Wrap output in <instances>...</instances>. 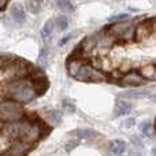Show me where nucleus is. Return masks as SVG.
<instances>
[{
	"instance_id": "obj_1",
	"label": "nucleus",
	"mask_w": 156,
	"mask_h": 156,
	"mask_svg": "<svg viewBox=\"0 0 156 156\" xmlns=\"http://www.w3.org/2000/svg\"><path fill=\"white\" fill-rule=\"evenodd\" d=\"M0 93L4 97L12 99L21 104H29L38 97L34 82L30 76L15 78L12 81L0 83Z\"/></svg>"
},
{
	"instance_id": "obj_2",
	"label": "nucleus",
	"mask_w": 156,
	"mask_h": 156,
	"mask_svg": "<svg viewBox=\"0 0 156 156\" xmlns=\"http://www.w3.org/2000/svg\"><path fill=\"white\" fill-rule=\"evenodd\" d=\"M25 115L26 112H25L23 104L12 99H8V97L0 100V123L19 121Z\"/></svg>"
},
{
	"instance_id": "obj_3",
	"label": "nucleus",
	"mask_w": 156,
	"mask_h": 156,
	"mask_svg": "<svg viewBox=\"0 0 156 156\" xmlns=\"http://www.w3.org/2000/svg\"><path fill=\"white\" fill-rule=\"evenodd\" d=\"M74 78L81 82H104L108 76L103 70L93 67L89 62H83Z\"/></svg>"
},
{
	"instance_id": "obj_4",
	"label": "nucleus",
	"mask_w": 156,
	"mask_h": 156,
	"mask_svg": "<svg viewBox=\"0 0 156 156\" xmlns=\"http://www.w3.org/2000/svg\"><path fill=\"white\" fill-rule=\"evenodd\" d=\"M119 83L123 86H130V88H137L145 83V78L140 74V71L137 70H130L123 73L122 78L119 80Z\"/></svg>"
},
{
	"instance_id": "obj_5",
	"label": "nucleus",
	"mask_w": 156,
	"mask_h": 156,
	"mask_svg": "<svg viewBox=\"0 0 156 156\" xmlns=\"http://www.w3.org/2000/svg\"><path fill=\"white\" fill-rule=\"evenodd\" d=\"M33 144H29L23 140H14L8 144V148L5 151L11 156H26L33 149Z\"/></svg>"
},
{
	"instance_id": "obj_6",
	"label": "nucleus",
	"mask_w": 156,
	"mask_h": 156,
	"mask_svg": "<svg viewBox=\"0 0 156 156\" xmlns=\"http://www.w3.org/2000/svg\"><path fill=\"white\" fill-rule=\"evenodd\" d=\"M99 33H100V32L94 33V34H90V36H88L86 38H83V40H82V43H81V45H80V48H78V49H80V51L83 54V56H86L88 54L93 52L94 49L97 48Z\"/></svg>"
},
{
	"instance_id": "obj_7",
	"label": "nucleus",
	"mask_w": 156,
	"mask_h": 156,
	"mask_svg": "<svg viewBox=\"0 0 156 156\" xmlns=\"http://www.w3.org/2000/svg\"><path fill=\"white\" fill-rule=\"evenodd\" d=\"M154 32L151 26V21H144L140 22V23L136 26V34H134V40L140 41V43H144L147 38L151 36V33Z\"/></svg>"
},
{
	"instance_id": "obj_8",
	"label": "nucleus",
	"mask_w": 156,
	"mask_h": 156,
	"mask_svg": "<svg viewBox=\"0 0 156 156\" xmlns=\"http://www.w3.org/2000/svg\"><path fill=\"white\" fill-rule=\"evenodd\" d=\"M115 41L116 38L114 36H111L107 30H103V32L99 33V41H97L96 49H105V51H108V49H111L114 47Z\"/></svg>"
},
{
	"instance_id": "obj_9",
	"label": "nucleus",
	"mask_w": 156,
	"mask_h": 156,
	"mask_svg": "<svg viewBox=\"0 0 156 156\" xmlns=\"http://www.w3.org/2000/svg\"><path fill=\"white\" fill-rule=\"evenodd\" d=\"M130 26V21H123V22H115V23L110 25V26L105 27V30H107L108 33H110L111 36H114V37L118 40V38H121V36L125 32H126V29Z\"/></svg>"
},
{
	"instance_id": "obj_10",
	"label": "nucleus",
	"mask_w": 156,
	"mask_h": 156,
	"mask_svg": "<svg viewBox=\"0 0 156 156\" xmlns=\"http://www.w3.org/2000/svg\"><path fill=\"white\" fill-rule=\"evenodd\" d=\"M44 119H45L47 125H49L51 127H56L62 123L63 114H62V111H59V110H49L45 112Z\"/></svg>"
},
{
	"instance_id": "obj_11",
	"label": "nucleus",
	"mask_w": 156,
	"mask_h": 156,
	"mask_svg": "<svg viewBox=\"0 0 156 156\" xmlns=\"http://www.w3.org/2000/svg\"><path fill=\"white\" fill-rule=\"evenodd\" d=\"M10 16L15 23L22 25L26 21V12H25V8L21 4H14L10 10Z\"/></svg>"
},
{
	"instance_id": "obj_12",
	"label": "nucleus",
	"mask_w": 156,
	"mask_h": 156,
	"mask_svg": "<svg viewBox=\"0 0 156 156\" xmlns=\"http://www.w3.org/2000/svg\"><path fill=\"white\" fill-rule=\"evenodd\" d=\"M70 136L78 138V140H93V138L99 137V133L92 129H77L70 132Z\"/></svg>"
},
{
	"instance_id": "obj_13",
	"label": "nucleus",
	"mask_w": 156,
	"mask_h": 156,
	"mask_svg": "<svg viewBox=\"0 0 156 156\" xmlns=\"http://www.w3.org/2000/svg\"><path fill=\"white\" fill-rule=\"evenodd\" d=\"M133 107L129 101L123 99H119L115 104V108H114V116H122V115H129L132 112Z\"/></svg>"
},
{
	"instance_id": "obj_14",
	"label": "nucleus",
	"mask_w": 156,
	"mask_h": 156,
	"mask_svg": "<svg viewBox=\"0 0 156 156\" xmlns=\"http://www.w3.org/2000/svg\"><path fill=\"white\" fill-rule=\"evenodd\" d=\"M149 96V90L148 89H130V90L125 92L119 96V99H143V97Z\"/></svg>"
},
{
	"instance_id": "obj_15",
	"label": "nucleus",
	"mask_w": 156,
	"mask_h": 156,
	"mask_svg": "<svg viewBox=\"0 0 156 156\" xmlns=\"http://www.w3.org/2000/svg\"><path fill=\"white\" fill-rule=\"evenodd\" d=\"M126 149H127L126 143L122 140H114L110 144V152L114 156H122L126 152Z\"/></svg>"
},
{
	"instance_id": "obj_16",
	"label": "nucleus",
	"mask_w": 156,
	"mask_h": 156,
	"mask_svg": "<svg viewBox=\"0 0 156 156\" xmlns=\"http://www.w3.org/2000/svg\"><path fill=\"white\" fill-rule=\"evenodd\" d=\"M140 74L143 76L145 80H156V66L152 63L143 66L140 69Z\"/></svg>"
},
{
	"instance_id": "obj_17",
	"label": "nucleus",
	"mask_w": 156,
	"mask_h": 156,
	"mask_svg": "<svg viewBox=\"0 0 156 156\" xmlns=\"http://www.w3.org/2000/svg\"><path fill=\"white\" fill-rule=\"evenodd\" d=\"M55 27H56V21L55 19H48V21L44 23L43 26V30H41V34H43V37H49V36L54 33Z\"/></svg>"
},
{
	"instance_id": "obj_18",
	"label": "nucleus",
	"mask_w": 156,
	"mask_h": 156,
	"mask_svg": "<svg viewBox=\"0 0 156 156\" xmlns=\"http://www.w3.org/2000/svg\"><path fill=\"white\" fill-rule=\"evenodd\" d=\"M56 5L62 12H73L74 5L70 0H56Z\"/></svg>"
},
{
	"instance_id": "obj_19",
	"label": "nucleus",
	"mask_w": 156,
	"mask_h": 156,
	"mask_svg": "<svg viewBox=\"0 0 156 156\" xmlns=\"http://www.w3.org/2000/svg\"><path fill=\"white\" fill-rule=\"evenodd\" d=\"M138 129H140V132L143 133L144 136H148V137H151V136L155 133L154 126H152V123H151V122H148V121L141 122L140 126H138Z\"/></svg>"
},
{
	"instance_id": "obj_20",
	"label": "nucleus",
	"mask_w": 156,
	"mask_h": 156,
	"mask_svg": "<svg viewBox=\"0 0 156 156\" xmlns=\"http://www.w3.org/2000/svg\"><path fill=\"white\" fill-rule=\"evenodd\" d=\"M134 34H136V26L134 25H130V26L126 29V32L121 36V40L132 41V40H134Z\"/></svg>"
},
{
	"instance_id": "obj_21",
	"label": "nucleus",
	"mask_w": 156,
	"mask_h": 156,
	"mask_svg": "<svg viewBox=\"0 0 156 156\" xmlns=\"http://www.w3.org/2000/svg\"><path fill=\"white\" fill-rule=\"evenodd\" d=\"M55 21H56V27L60 30V32H65V30L69 27V19H67V16H65V15L58 16Z\"/></svg>"
},
{
	"instance_id": "obj_22",
	"label": "nucleus",
	"mask_w": 156,
	"mask_h": 156,
	"mask_svg": "<svg viewBox=\"0 0 156 156\" xmlns=\"http://www.w3.org/2000/svg\"><path fill=\"white\" fill-rule=\"evenodd\" d=\"M62 105H63V108H65L66 112H69V114H74L76 112V110H77L74 101L73 100H70V99H63Z\"/></svg>"
},
{
	"instance_id": "obj_23",
	"label": "nucleus",
	"mask_w": 156,
	"mask_h": 156,
	"mask_svg": "<svg viewBox=\"0 0 156 156\" xmlns=\"http://www.w3.org/2000/svg\"><path fill=\"white\" fill-rule=\"evenodd\" d=\"M26 10L30 11L32 14H37V12H40V10H41V4H40V3L32 2V0H27V3H26Z\"/></svg>"
},
{
	"instance_id": "obj_24",
	"label": "nucleus",
	"mask_w": 156,
	"mask_h": 156,
	"mask_svg": "<svg viewBox=\"0 0 156 156\" xmlns=\"http://www.w3.org/2000/svg\"><path fill=\"white\" fill-rule=\"evenodd\" d=\"M132 19V16L129 15V14H118V15H114L110 18V22H123V21H130Z\"/></svg>"
},
{
	"instance_id": "obj_25",
	"label": "nucleus",
	"mask_w": 156,
	"mask_h": 156,
	"mask_svg": "<svg viewBox=\"0 0 156 156\" xmlns=\"http://www.w3.org/2000/svg\"><path fill=\"white\" fill-rule=\"evenodd\" d=\"M47 58H48V49L43 48V51H41L40 56H38V59H37V63L40 67H44V66L47 65Z\"/></svg>"
},
{
	"instance_id": "obj_26",
	"label": "nucleus",
	"mask_w": 156,
	"mask_h": 156,
	"mask_svg": "<svg viewBox=\"0 0 156 156\" xmlns=\"http://www.w3.org/2000/svg\"><path fill=\"white\" fill-rule=\"evenodd\" d=\"M78 144H80V140H78V138H71V140H69L67 143H66L65 148L67 152H70V151H73L76 147H78Z\"/></svg>"
},
{
	"instance_id": "obj_27",
	"label": "nucleus",
	"mask_w": 156,
	"mask_h": 156,
	"mask_svg": "<svg viewBox=\"0 0 156 156\" xmlns=\"http://www.w3.org/2000/svg\"><path fill=\"white\" fill-rule=\"evenodd\" d=\"M127 156H144V152H143V148H132L129 151V154H127Z\"/></svg>"
},
{
	"instance_id": "obj_28",
	"label": "nucleus",
	"mask_w": 156,
	"mask_h": 156,
	"mask_svg": "<svg viewBox=\"0 0 156 156\" xmlns=\"http://www.w3.org/2000/svg\"><path fill=\"white\" fill-rule=\"evenodd\" d=\"M144 44H145V45H154V44H156V32H152L151 36L144 41Z\"/></svg>"
},
{
	"instance_id": "obj_29",
	"label": "nucleus",
	"mask_w": 156,
	"mask_h": 156,
	"mask_svg": "<svg viewBox=\"0 0 156 156\" xmlns=\"http://www.w3.org/2000/svg\"><path fill=\"white\" fill-rule=\"evenodd\" d=\"M130 141H132V143L134 144V147H137V148H144L143 141H141V140H140V137H137V136H132Z\"/></svg>"
},
{
	"instance_id": "obj_30",
	"label": "nucleus",
	"mask_w": 156,
	"mask_h": 156,
	"mask_svg": "<svg viewBox=\"0 0 156 156\" xmlns=\"http://www.w3.org/2000/svg\"><path fill=\"white\" fill-rule=\"evenodd\" d=\"M122 125H123V127H126V129H130V127L134 126V119L129 118V119H126V121H125Z\"/></svg>"
},
{
	"instance_id": "obj_31",
	"label": "nucleus",
	"mask_w": 156,
	"mask_h": 156,
	"mask_svg": "<svg viewBox=\"0 0 156 156\" xmlns=\"http://www.w3.org/2000/svg\"><path fill=\"white\" fill-rule=\"evenodd\" d=\"M73 37V34H67V36H65V37L62 38V40L59 41V45H65L66 43H69V41H70V38Z\"/></svg>"
},
{
	"instance_id": "obj_32",
	"label": "nucleus",
	"mask_w": 156,
	"mask_h": 156,
	"mask_svg": "<svg viewBox=\"0 0 156 156\" xmlns=\"http://www.w3.org/2000/svg\"><path fill=\"white\" fill-rule=\"evenodd\" d=\"M7 3H8V0H0V11L4 10V7L7 5Z\"/></svg>"
},
{
	"instance_id": "obj_33",
	"label": "nucleus",
	"mask_w": 156,
	"mask_h": 156,
	"mask_svg": "<svg viewBox=\"0 0 156 156\" xmlns=\"http://www.w3.org/2000/svg\"><path fill=\"white\" fill-rule=\"evenodd\" d=\"M151 26H152V30H154V32H156V18H154L151 21Z\"/></svg>"
},
{
	"instance_id": "obj_34",
	"label": "nucleus",
	"mask_w": 156,
	"mask_h": 156,
	"mask_svg": "<svg viewBox=\"0 0 156 156\" xmlns=\"http://www.w3.org/2000/svg\"><path fill=\"white\" fill-rule=\"evenodd\" d=\"M149 99H151V101L156 103V94H154V96H149Z\"/></svg>"
},
{
	"instance_id": "obj_35",
	"label": "nucleus",
	"mask_w": 156,
	"mask_h": 156,
	"mask_svg": "<svg viewBox=\"0 0 156 156\" xmlns=\"http://www.w3.org/2000/svg\"><path fill=\"white\" fill-rule=\"evenodd\" d=\"M0 156H11V155L8 154L7 151H4V152H2V154H0Z\"/></svg>"
},
{
	"instance_id": "obj_36",
	"label": "nucleus",
	"mask_w": 156,
	"mask_h": 156,
	"mask_svg": "<svg viewBox=\"0 0 156 156\" xmlns=\"http://www.w3.org/2000/svg\"><path fill=\"white\" fill-rule=\"evenodd\" d=\"M32 2H36V3H40V4H41V3H43V2H44V0H32Z\"/></svg>"
},
{
	"instance_id": "obj_37",
	"label": "nucleus",
	"mask_w": 156,
	"mask_h": 156,
	"mask_svg": "<svg viewBox=\"0 0 156 156\" xmlns=\"http://www.w3.org/2000/svg\"><path fill=\"white\" fill-rule=\"evenodd\" d=\"M152 155H154V156H156V148H154V149H152Z\"/></svg>"
}]
</instances>
